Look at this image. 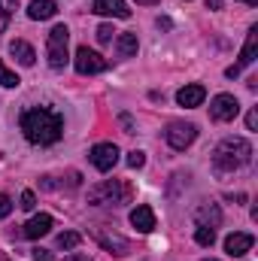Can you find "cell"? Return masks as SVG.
I'll use <instances>...</instances> for the list:
<instances>
[{
  "instance_id": "cell-1",
  "label": "cell",
  "mask_w": 258,
  "mask_h": 261,
  "mask_svg": "<svg viewBox=\"0 0 258 261\" xmlns=\"http://www.w3.org/2000/svg\"><path fill=\"white\" fill-rule=\"evenodd\" d=\"M21 130L34 146H52L64 134V119L49 107H34L21 116Z\"/></svg>"
},
{
  "instance_id": "cell-2",
  "label": "cell",
  "mask_w": 258,
  "mask_h": 261,
  "mask_svg": "<svg viewBox=\"0 0 258 261\" xmlns=\"http://www.w3.org/2000/svg\"><path fill=\"white\" fill-rule=\"evenodd\" d=\"M249 161H252V143L246 137H228L213 152V164L222 173H234V170L246 167Z\"/></svg>"
},
{
  "instance_id": "cell-3",
  "label": "cell",
  "mask_w": 258,
  "mask_h": 261,
  "mask_svg": "<svg viewBox=\"0 0 258 261\" xmlns=\"http://www.w3.org/2000/svg\"><path fill=\"white\" fill-rule=\"evenodd\" d=\"M131 197H134V189L125 179H104L100 186H94L88 192V203H94V206H122V203H131Z\"/></svg>"
},
{
  "instance_id": "cell-4",
  "label": "cell",
  "mask_w": 258,
  "mask_h": 261,
  "mask_svg": "<svg viewBox=\"0 0 258 261\" xmlns=\"http://www.w3.org/2000/svg\"><path fill=\"white\" fill-rule=\"evenodd\" d=\"M67 40H70V31L64 24H55L49 31V40H46V55H49V67L52 70H64L67 58Z\"/></svg>"
},
{
  "instance_id": "cell-5",
  "label": "cell",
  "mask_w": 258,
  "mask_h": 261,
  "mask_svg": "<svg viewBox=\"0 0 258 261\" xmlns=\"http://www.w3.org/2000/svg\"><path fill=\"white\" fill-rule=\"evenodd\" d=\"M73 67H76L79 76H94V73H104V70L110 67V61H107L104 55H97L94 49L79 46V49H76V58H73Z\"/></svg>"
},
{
  "instance_id": "cell-6",
  "label": "cell",
  "mask_w": 258,
  "mask_h": 261,
  "mask_svg": "<svg viewBox=\"0 0 258 261\" xmlns=\"http://www.w3.org/2000/svg\"><path fill=\"white\" fill-rule=\"evenodd\" d=\"M164 137H167V143H170L176 152H183V149H189V146L194 143L197 128H194L192 122H170L167 130H164Z\"/></svg>"
},
{
  "instance_id": "cell-7",
  "label": "cell",
  "mask_w": 258,
  "mask_h": 261,
  "mask_svg": "<svg viewBox=\"0 0 258 261\" xmlns=\"http://www.w3.org/2000/svg\"><path fill=\"white\" fill-rule=\"evenodd\" d=\"M237 113H240V103H237L234 94H216L213 103H210V116L216 122H234Z\"/></svg>"
},
{
  "instance_id": "cell-8",
  "label": "cell",
  "mask_w": 258,
  "mask_h": 261,
  "mask_svg": "<svg viewBox=\"0 0 258 261\" xmlns=\"http://www.w3.org/2000/svg\"><path fill=\"white\" fill-rule=\"evenodd\" d=\"M88 158H91V164H94L100 173H110V170L119 164V149H116V143H97V146L88 152Z\"/></svg>"
},
{
  "instance_id": "cell-9",
  "label": "cell",
  "mask_w": 258,
  "mask_h": 261,
  "mask_svg": "<svg viewBox=\"0 0 258 261\" xmlns=\"http://www.w3.org/2000/svg\"><path fill=\"white\" fill-rule=\"evenodd\" d=\"M52 225H55L52 216H49V213H40V216H34V219L21 228V234H24L28 240H40V237H46V234L52 231Z\"/></svg>"
},
{
  "instance_id": "cell-10",
  "label": "cell",
  "mask_w": 258,
  "mask_h": 261,
  "mask_svg": "<svg viewBox=\"0 0 258 261\" xmlns=\"http://www.w3.org/2000/svg\"><path fill=\"white\" fill-rule=\"evenodd\" d=\"M94 237H97V243H100L104 249H110V252H116V255H128L131 252V243L125 240V237H119V234H110V231L97 228Z\"/></svg>"
},
{
  "instance_id": "cell-11",
  "label": "cell",
  "mask_w": 258,
  "mask_h": 261,
  "mask_svg": "<svg viewBox=\"0 0 258 261\" xmlns=\"http://www.w3.org/2000/svg\"><path fill=\"white\" fill-rule=\"evenodd\" d=\"M131 225H134L140 234H149V231L155 228V213H152V206H146V203L134 206V210H131Z\"/></svg>"
},
{
  "instance_id": "cell-12",
  "label": "cell",
  "mask_w": 258,
  "mask_h": 261,
  "mask_svg": "<svg viewBox=\"0 0 258 261\" xmlns=\"http://www.w3.org/2000/svg\"><path fill=\"white\" fill-rule=\"evenodd\" d=\"M91 12H97V15H116V18H128L131 15L125 0H91Z\"/></svg>"
},
{
  "instance_id": "cell-13",
  "label": "cell",
  "mask_w": 258,
  "mask_h": 261,
  "mask_svg": "<svg viewBox=\"0 0 258 261\" xmlns=\"http://www.w3.org/2000/svg\"><path fill=\"white\" fill-rule=\"evenodd\" d=\"M252 243H255L252 234H228V237H225V252L237 258V255H246V252L252 249Z\"/></svg>"
},
{
  "instance_id": "cell-14",
  "label": "cell",
  "mask_w": 258,
  "mask_h": 261,
  "mask_svg": "<svg viewBox=\"0 0 258 261\" xmlns=\"http://www.w3.org/2000/svg\"><path fill=\"white\" fill-rule=\"evenodd\" d=\"M203 97H207V88L203 85H186V88H179L176 91V100H179V107H189V110H194V107H200L203 103Z\"/></svg>"
},
{
  "instance_id": "cell-15",
  "label": "cell",
  "mask_w": 258,
  "mask_h": 261,
  "mask_svg": "<svg viewBox=\"0 0 258 261\" xmlns=\"http://www.w3.org/2000/svg\"><path fill=\"white\" fill-rule=\"evenodd\" d=\"M9 52L15 55V61H18L21 67H34V61H37L34 46H31V43H24V40H12V43H9Z\"/></svg>"
},
{
  "instance_id": "cell-16",
  "label": "cell",
  "mask_w": 258,
  "mask_h": 261,
  "mask_svg": "<svg viewBox=\"0 0 258 261\" xmlns=\"http://www.w3.org/2000/svg\"><path fill=\"white\" fill-rule=\"evenodd\" d=\"M255 49H258V28H249V34H246V43H243V52H240V61H237V70H243V67H249L255 61Z\"/></svg>"
},
{
  "instance_id": "cell-17",
  "label": "cell",
  "mask_w": 258,
  "mask_h": 261,
  "mask_svg": "<svg viewBox=\"0 0 258 261\" xmlns=\"http://www.w3.org/2000/svg\"><path fill=\"white\" fill-rule=\"evenodd\" d=\"M58 12V3L55 0H31V6H28V15L34 18V21H46V18H52Z\"/></svg>"
},
{
  "instance_id": "cell-18",
  "label": "cell",
  "mask_w": 258,
  "mask_h": 261,
  "mask_svg": "<svg viewBox=\"0 0 258 261\" xmlns=\"http://www.w3.org/2000/svg\"><path fill=\"white\" fill-rule=\"evenodd\" d=\"M137 34H119V40H116V52H119V58H131V55H137Z\"/></svg>"
},
{
  "instance_id": "cell-19",
  "label": "cell",
  "mask_w": 258,
  "mask_h": 261,
  "mask_svg": "<svg viewBox=\"0 0 258 261\" xmlns=\"http://www.w3.org/2000/svg\"><path fill=\"white\" fill-rule=\"evenodd\" d=\"M197 222H200V225H210V228H216V225L222 222V213H219V206H216V203H210V206H197Z\"/></svg>"
},
{
  "instance_id": "cell-20",
  "label": "cell",
  "mask_w": 258,
  "mask_h": 261,
  "mask_svg": "<svg viewBox=\"0 0 258 261\" xmlns=\"http://www.w3.org/2000/svg\"><path fill=\"white\" fill-rule=\"evenodd\" d=\"M194 240H197V246H213V243H216V228H210V225H197Z\"/></svg>"
},
{
  "instance_id": "cell-21",
  "label": "cell",
  "mask_w": 258,
  "mask_h": 261,
  "mask_svg": "<svg viewBox=\"0 0 258 261\" xmlns=\"http://www.w3.org/2000/svg\"><path fill=\"white\" fill-rule=\"evenodd\" d=\"M18 6V0H0V34L6 31V24H9V15H12V9Z\"/></svg>"
},
{
  "instance_id": "cell-22",
  "label": "cell",
  "mask_w": 258,
  "mask_h": 261,
  "mask_svg": "<svg viewBox=\"0 0 258 261\" xmlns=\"http://www.w3.org/2000/svg\"><path fill=\"white\" fill-rule=\"evenodd\" d=\"M18 82H21V79H18L9 67L0 61V85H3V88H18Z\"/></svg>"
},
{
  "instance_id": "cell-23",
  "label": "cell",
  "mask_w": 258,
  "mask_h": 261,
  "mask_svg": "<svg viewBox=\"0 0 258 261\" xmlns=\"http://www.w3.org/2000/svg\"><path fill=\"white\" fill-rule=\"evenodd\" d=\"M79 240H82V237H79L76 231H64V234H58V246H61V249H76Z\"/></svg>"
},
{
  "instance_id": "cell-24",
  "label": "cell",
  "mask_w": 258,
  "mask_h": 261,
  "mask_svg": "<svg viewBox=\"0 0 258 261\" xmlns=\"http://www.w3.org/2000/svg\"><path fill=\"white\" fill-rule=\"evenodd\" d=\"M143 164H146V155H143L140 149H134V152H128V167H131V170H140Z\"/></svg>"
},
{
  "instance_id": "cell-25",
  "label": "cell",
  "mask_w": 258,
  "mask_h": 261,
  "mask_svg": "<svg viewBox=\"0 0 258 261\" xmlns=\"http://www.w3.org/2000/svg\"><path fill=\"white\" fill-rule=\"evenodd\" d=\"M113 34H116V31H113V24H100V28H97V40H100V43H110V40H113Z\"/></svg>"
},
{
  "instance_id": "cell-26",
  "label": "cell",
  "mask_w": 258,
  "mask_h": 261,
  "mask_svg": "<svg viewBox=\"0 0 258 261\" xmlns=\"http://www.w3.org/2000/svg\"><path fill=\"white\" fill-rule=\"evenodd\" d=\"M9 213H12V200H9V195L0 192V219H6Z\"/></svg>"
},
{
  "instance_id": "cell-27",
  "label": "cell",
  "mask_w": 258,
  "mask_h": 261,
  "mask_svg": "<svg viewBox=\"0 0 258 261\" xmlns=\"http://www.w3.org/2000/svg\"><path fill=\"white\" fill-rule=\"evenodd\" d=\"M37 206V195L34 192H21V210H34Z\"/></svg>"
},
{
  "instance_id": "cell-28",
  "label": "cell",
  "mask_w": 258,
  "mask_h": 261,
  "mask_svg": "<svg viewBox=\"0 0 258 261\" xmlns=\"http://www.w3.org/2000/svg\"><path fill=\"white\" fill-rule=\"evenodd\" d=\"M31 258H34V261H52V252L37 246V249H31Z\"/></svg>"
},
{
  "instance_id": "cell-29",
  "label": "cell",
  "mask_w": 258,
  "mask_h": 261,
  "mask_svg": "<svg viewBox=\"0 0 258 261\" xmlns=\"http://www.w3.org/2000/svg\"><path fill=\"white\" fill-rule=\"evenodd\" d=\"M246 128L249 130L258 128V110H249V116H246Z\"/></svg>"
},
{
  "instance_id": "cell-30",
  "label": "cell",
  "mask_w": 258,
  "mask_h": 261,
  "mask_svg": "<svg viewBox=\"0 0 258 261\" xmlns=\"http://www.w3.org/2000/svg\"><path fill=\"white\" fill-rule=\"evenodd\" d=\"M64 261H91V255H88V252H73V255H67Z\"/></svg>"
},
{
  "instance_id": "cell-31",
  "label": "cell",
  "mask_w": 258,
  "mask_h": 261,
  "mask_svg": "<svg viewBox=\"0 0 258 261\" xmlns=\"http://www.w3.org/2000/svg\"><path fill=\"white\" fill-rule=\"evenodd\" d=\"M207 9H222V0H207Z\"/></svg>"
},
{
  "instance_id": "cell-32",
  "label": "cell",
  "mask_w": 258,
  "mask_h": 261,
  "mask_svg": "<svg viewBox=\"0 0 258 261\" xmlns=\"http://www.w3.org/2000/svg\"><path fill=\"white\" fill-rule=\"evenodd\" d=\"M122 125L128 128V134H131V128H134V122H131V116H122Z\"/></svg>"
},
{
  "instance_id": "cell-33",
  "label": "cell",
  "mask_w": 258,
  "mask_h": 261,
  "mask_svg": "<svg viewBox=\"0 0 258 261\" xmlns=\"http://www.w3.org/2000/svg\"><path fill=\"white\" fill-rule=\"evenodd\" d=\"M140 6H149V3H158V0H137Z\"/></svg>"
},
{
  "instance_id": "cell-34",
  "label": "cell",
  "mask_w": 258,
  "mask_h": 261,
  "mask_svg": "<svg viewBox=\"0 0 258 261\" xmlns=\"http://www.w3.org/2000/svg\"><path fill=\"white\" fill-rule=\"evenodd\" d=\"M243 3H249V6H255V3H258V0H243Z\"/></svg>"
},
{
  "instance_id": "cell-35",
  "label": "cell",
  "mask_w": 258,
  "mask_h": 261,
  "mask_svg": "<svg viewBox=\"0 0 258 261\" xmlns=\"http://www.w3.org/2000/svg\"><path fill=\"white\" fill-rule=\"evenodd\" d=\"M203 261H219V258H203Z\"/></svg>"
}]
</instances>
